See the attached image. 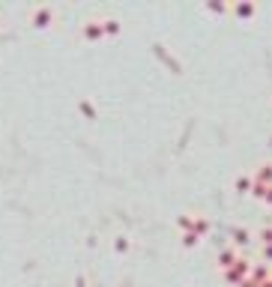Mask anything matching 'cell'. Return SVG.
Listing matches in <instances>:
<instances>
[{"label": "cell", "mask_w": 272, "mask_h": 287, "mask_svg": "<svg viewBox=\"0 0 272 287\" xmlns=\"http://www.w3.org/2000/svg\"><path fill=\"white\" fill-rule=\"evenodd\" d=\"M54 6H36L33 9V15H30V21H33V27H39V30H45V27H51V21H54Z\"/></svg>", "instance_id": "obj_1"}, {"label": "cell", "mask_w": 272, "mask_h": 287, "mask_svg": "<svg viewBox=\"0 0 272 287\" xmlns=\"http://www.w3.org/2000/svg\"><path fill=\"white\" fill-rule=\"evenodd\" d=\"M81 36L87 42H99V39H105V27H102V21H84V27H81Z\"/></svg>", "instance_id": "obj_2"}, {"label": "cell", "mask_w": 272, "mask_h": 287, "mask_svg": "<svg viewBox=\"0 0 272 287\" xmlns=\"http://www.w3.org/2000/svg\"><path fill=\"white\" fill-rule=\"evenodd\" d=\"M245 272H248L245 260H233V269H227V281H233V284H240Z\"/></svg>", "instance_id": "obj_3"}, {"label": "cell", "mask_w": 272, "mask_h": 287, "mask_svg": "<svg viewBox=\"0 0 272 287\" xmlns=\"http://www.w3.org/2000/svg\"><path fill=\"white\" fill-rule=\"evenodd\" d=\"M102 27H105V36H117V33H120V21H117V18H105Z\"/></svg>", "instance_id": "obj_4"}, {"label": "cell", "mask_w": 272, "mask_h": 287, "mask_svg": "<svg viewBox=\"0 0 272 287\" xmlns=\"http://www.w3.org/2000/svg\"><path fill=\"white\" fill-rule=\"evenodd\" d=\"M81 111H84L87 117H96V108H93L90 102H81Z\"/></svg>", "instance_id": "obj_5"}, {"label": "cell", "mask_w": 272, "mask_h": 287, "mask_svg": "<svg viewBox=\"0 0 272 287\" xmlns=\"http://www.w3.org/2000/svg\"><path fill=\"white\" fill-rule=\"evenodd\" d=\"M129 248V239L126 236H117V251H126Z\"/></svg>", "instance_id": "obj_6"}, {"label": "cell", "mask_w": 272, "mask_h": 287, "mask_svg": "<svg viewBox=\"0 0 272 287\" xmlns=\"http://www.w3.org/2000/svg\"><path fill=\"white\" fill-rule=\"evenodd\" d=\"M182 242H185V245H194V242H198V233H185Z\"/></svg>", "instance_id": "obj_7"}, {"label": "cell", "mask_w": 272, "mask_h": 287, "mask_svg": "<svg viewBox=\"0 0 272 287\" xmlns=\"http://www.w3.org/2000/svg\"><path fill=\"white\" fill-rule=\"evenodd\" d=\"M218 260H221V266H230V260H233V255H230V251H224V255H221Z\"/></svg>", "instance_id": "obj_8"}, {"label": "cell", "mask_w": 272, "mask_h": 287, "mask_svg": "<svg viewBox=\"0 0 272 287\" xmlns=\"http://www.w3.org/2000/svg\"><path fill=\"white\" fill-rule=\"evenodd\" d=\"M260 239L263 242H272V230H260Z\"/></svg>", "instance_id": "obj_9"}, {"label": "cell", "mask_w": 272, "mask_h": 287, "mask_svg": "<svg viewBox=\"0 0 272 287\" xmlns=\"http://www.w3.org/2000/svg\"><path fill=\"white\" fill-rule=\"evenodd\" d=\"M260 287H272V281H263V284H260Z\"/></svg>", "instance_id": "obj_10"}]
</instances>
